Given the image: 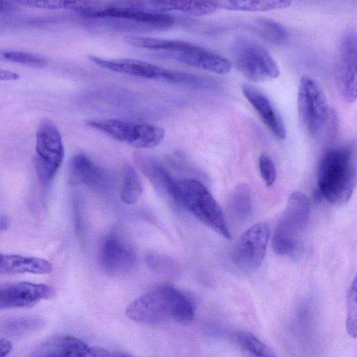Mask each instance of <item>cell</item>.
<instances>
[{
	"label": "cell",
	"mask_w": 357,
	"mask_h": 357,
	"mask_svg": "<svg viewBox=\"0 0 357 357\" xmlns=\"http://www.w3.org/2000/svg\"><path fill=\"white\" fill-rule=\"evenodd\" d=\"M69 172L74 181L98 191H105L110 185L108 173L83 153H76L70 158Z\"/></svg>",
	"instance_id": "cell-18"
},
{
	"label": "cell",
	"mask_w": 357,
	"mask_h": 357,
	"mask_svg": "<svg viewBox=\"0 0 357 357\" xmlns=\"http://www.w3.org/2000/svg\"><path fill=\"white\" fill-rule=\"evenodd\" d=\"M356 280L354 279L347 294V331L349 336L356 337L357 333V298Z\"/></svg>",
	"instance_id": "cell-28"
},
{
	"label": "cell",
	"mask_w": 357,
	"mask_h": 357,
	"mask_svg": "<svg viewBox=\"0 0 357 357\" xmlns=\"http://www.w3.org/2000/svg\"><path fill=\"white\" fill-rule=\"evenodd\" d=\"M176 203L221 236L231 238L220 206L200 181L194 178L177 180Z\"/></svg>",
	"instance_id": "cell-5"
},
{
	"label": "cell",
	"mask_w": 357,
	"mask_h": 357,
	"mask_svg": "<svg viewBox=\"0 0 357 357\" xmlns=\"http://www.w3.org/2000/svg\"><path fill=\"white\" fill-rule=\"evenodd\" d=\"M12 343L4 337H0V357L6 356L12 349Z\"/></svg>",
	"instance_id": "cell-31"
},
{
	"label": "cell",
	"mask_w": 357,
	"mask_h": 357,
	"mask_svg": "<svg viewBox=\"0 0 357 357\" xmlns=\"http://www.w3.org/2000/svg\"><path fill=\"white\" fill-rule=\"evenodd\" d=\"M231 209L240 221H244L250 216L252 210L250 190L245 183L238 185L231 197Z\"/></svg>",
	"instance_id": "cell-24"
},
{
	"label": "cell",
	"mask_w": 357,
	"mask_h": 357,
	"mask_svg": "<svg viewBox=\"0 0 357 357\" xmlns=\"http://www.w3.org/2000/svg\"><path fill=\"white\" fill-rule=\"evenodd\" d=\"M297 105L305 130L312 136L319 135L327 126L331 111L321 87L309 76H303L299 81Z\"/></svg>",
	"instance_id": "cell-10"
},
{
	"label": "cell",
	"mask_w": 357,
	"mask_h": 357,
	"mask_svg": "<svg viewBox=\"0 0 357 357\" xmlns=\"http://www.w3.org/2000/svg\"><path fill=\"white\" fill-rule=\"evenodd\" d=\"M7 60L32 67H43L47 64V60L42 56L22 51H10L3 54Z\"/></svg>",
	"instance_id": "cell-29"
},
{
	"label": "cell",
	"mask_w": 357,
	"mask_h": 357,
	"mask_svg": "<svg viewBox=\"0 0 357 357\" xmlns=\"http://www.w3.org/2000/svg\"><path fill=\"white\" fill-rule=\"evenodd\" d=\"M135 6L161 13L162 11H179L194 16L211 14L220 9L219 1H134Z\"/></svg>",
	"instance_id": "cell-20"
},
{
	"label": "cell",
	"mask_w": 357,
	"mask_h": 357,
	"mask_svg": "<svg viewBox=\"0 0 357 357\" xmlns=\"http://www.w3.org/2000/svg\"><path fill=\"white\" fill-rule=\"evenodd\" d=\"M142 183L136 170L130 165L126 166L121 183L120 197L127 204H134L142 194Z\"/></svg>",
	"instance_id": "cell-23"
},
{
	"label": "cell",
	"mask_w": 357,
	"mask_h": 357,
	"mask_svg": "<svg viewBox=\"0 0 357 357\" xmlns=\"http://www.w3.org/2000/svg\"><path fill=\"white\" fill-rule=\"evenodd\" d=\"M259 169L266 186H271L276 179V169L273 160L268 155L263 153L260 155Z\"/></svg>",
	"instance_id": "cell-30"
},
{
	"label": "cell",
	"mask_w": 357,
	"mask_h": 357,
	"mask_svg": "<svg viewBox=\"0 0 357 357\" xmlns=\"http://www.w3.org/2000/svg\"><path fill=\"white\" fill-rule=\"evenodd\" d=\"M134 160L153 187L162 195L176 203L177 180L165 167L153 158L141 152L134 153Z\"/></svg>",
	"instance_id": "cell-19"
},
{
	"label": "cell",
	"mask_w": 357,
	"mask_h": 357,
	"mask_svg": "<svg viewBox=\"0 0 357 357\" xmlns=\"http://www.w3.org/2000/svg\"><path fill=\"white\" fill-rule=\"evenodd\" d=\"M236 339L237 343L252 357H276L268 345L250 333H238Z\"/></svg>",
	"instance_id": "cell-25"
},
{
	"label": "cell",
	"mask_w": 357,
	"mask_h": 357,
	"mask_svg": "<svg viewBox=\"0 0 357 357\" xmlns=\"http://www.w3.org/2000/svg\"><path fill=\"white\" fill-rule=\"evenodd\" d=\"M85 124L115 140L139 149L157 146L165 137L162 127L149 123L116 119H89L85 121Z\"/></svg>",
	"instance_id": "cell-8"
},
{
	"label": "cell",
	"mask_w": 357,
	"mask_h": 357,
	"mask_svg": "<svg viewBox=\"0 0 357 357\" xmlns=\"http://www.w3.org/2000/svg\"><path fill=\"white\" fill-rule=\"evenodd\" d=\"M356 183V163L353 151L337 146L326 151L318 168L317 184L328 202L341 204L351 197Z\"/></svg>",
	"instance_id": "cell-3"
},
{
	"label": "cell",
	"mask_w": 357,
	"mask_h": 357,
	"mask_svg": "<svg viewBox=\"0 0 357 357\" xmlns=\"http://www.w3.org/2000/svg\"><path fill=\"white\" fill-rule=\"evenodd\" d=\"M34 357H39V356H34Z\"/></svg>",
	"instance_id": "cell-36"
},
{
	"label": "cell",
	"mask_w": 357,
	"mask_h": 357,
	"mask_svg": "<svg viewBox=\"0 0 357 357\" xmlns=\"http://www.w3.org/2000/svg\"><path fill=\"white\" fill-rule=\"evenodd\" d=\"M20 78V75L15 72L0 68V80L13 81Z\"/></svg>",
	"instance_id": "cell-32"
},
{
	"label": "cell",
	"mask_w": 357,
	"mask_h": 357,
	"mask_svg": "<svg viewBox=\"0 0 357 357\" xmlns=\"http://www.w3.org/2000/svg\"><path fill=\"white\" fill-rule=\"evenodd\" d=\"M236 68L250 82L261 83L278 78L280 70L268 50L259 42L248 38H237L231 48Z\"/></svg>",
	"instance_id": "cell-7"
},
{
	"label": "cell",
	"mask_w": 357,
	"mask_h": 357,
	"mask_svg": "<svg viewBox=\"0 0 357 357\" xmlns=\"http://www.w3.org/2000/svg\"><path fill=\"white\" fill-rule=\"evenodd\" d=\"M10 225L9 219L5 215L0 216V231L6 230Z\"/></svg>",
	"instance_id": "cell-33"
},
{
	"label": "cell",
	"mask_w": 357,
	"mask_h": 357,
	"mask_svg": "<svg viewBox=\"0 0 357 357\" xmlns=\"http://www.w3.org/2000/svg\"><path fill=\"white\" fill-rule=\"evenodd\" d=\"M52 271L47 260L36 257L0 253V274L32 273L45 275Z\"/></svg>",
	"instance_id": "cell-21"
},
{
	"label": "cell",
	"mask_w": 357,
	"mask_h": 357,
	"mask_svg": "<svg viewBox=\"0 0 357 357\" xmlns=\"http://www.w3.org/2000/svg\"><path fill=\"white\" fill-rule=\"evenodd\" d=\"M7 7V4L5 2L0 1V13L3 12Z\"/></svg>",
	"instance_id": "cell-35"
},
{
	"label": "cell",
	"mask_w": 357,
	"mask_h": 357,
	"mask_svg": "<svg viewBox=\"0 0 357 357\" xmlns=\"http://www.w3.org/2000/svg\"><path fill=\"white\" fill-rule=\"evenodd\" d=\"M241 91L272 134L279 139H285L287 136L285 125L270 99L252 84H242Z\"/></svg>",
	"instance_id": "cell-17"
},
{
	"label": "cell",
	"mask_w": 357,
	"mask_h": 357,
	"mask_svg": "<svg viewBox=\"0 0 357 357\" xmlns=\"http://www.w3.org/2000/svg\"><path fill=\"white\" fill-rule=\"evenodd\" d=\"M91 61L102 68L137 77L188 85L197 88H212L213 81L190 73L167 69L155 64L130 58L105 59L89 55Z\"/></svg>",
	"instance_id": "cell-4"
},
{
	"label": "cell",
	"mask_w": 357,
	"mask_h": 357,
	"mask_svg": "<svg viewBox=\"0 0 357 357\" xmlns=\"http://www.w3.org/2000/svg\"><path fill=\"white\" fill-rule=\"evenodd\" d=\"M132 321L146 324L173 321L190 323L195 317L193 304L181 291L162 285L139 296L126 310Z\"/></svg>",
	"instance_id": "cell-1"
},
{
	"label": "cell",
	"mask_w": 357,
	"mask_h": 357,
	"mask_svg": "<svg viewBox=\"0 0 357 357\" xmlns=\"http://www.w3.org/2000/svg\"><path fill=\"white\" fill-rule=\"evenodd\" d=\"M98 261L105 272L119 275L132 268L136 256L132 248L121 238L115 234H109L100 243Z\"/></svg>",
	"instance_id": "cell-15"
},
{
	"label": "cell",
	"mask_w": 357,
	"mask_h": 357,
	"mask_svg": "<svg viewBox=\"0 0 357 357\" xmlns=\"http://www.w3.org/2000/svg\"><path fill=\"white\" fill-rule=\"evenodd\" d=\"M269 237L270 229L266 222L253 225L238 241L232 254L234 263L245 271L257 269L266 255Z\"/></svg>",
	"instance_id": "cell-11"
},
{
	"label": "cell",
	"mask_w": 357,
	"mask_h": 357,
	"mask_svg": "<svg viewBox=\"0 0 357 357\" xmlns=\"http://www.w3.org/2000/svg\"><path fill=\"white\" fill-rule=\"evenodd\" d=\"M64 158L62 137L50 120L42 121L36 135V168L40 182L48 185L55 177Z\"/></svg>",
	"instance_id": "cell-9"
},
{
	"label": "cell",
	"mask_w": 357,
	"mask_h": 357,
	"mask_svg": "<svg viewBox=\"0 0 357 357\" xmlns=\"http://www.w3.org/2000/svg\"><path fill=\"white\" fill-rule=\"evenodd\" d=\"M291 1L271 0V1H252V0H227L219 1L220 8L236 11L264 12L274 10L287 8L291 6Z\"/></svg>",
	"instance_id": "cell-22"
},
{
	"label": "cell",
	"mask_w": 357,
	"mask_h": 357,
	"mask_svg": "<svg viewBox=\"0 0 357 357\" xmlns=\"http://www.w3.org/2000/svg\"><path fill=\"white\" fill-rule=\"evenodd\" d=\"M79 13L85 17L123 19L159 27H168L174 23V19L169 15L142 9L129 2H125L123 5L107 6L93 1Z\"/></svg>",
	"instance_id": "cell-12"
},
{
	"label": "cell",
	"mask_w": 357,
	"mask_h": 357,
	"mask_svg": "<svg viewBox=\"0 0 357 357\" xmlns=\"http://www.w3.org/2000/svg\"><path fill=\"white\" fill-rule=\"evenodd\" d=\"M54 294V289L45 284L0 282V310L29 308Z\"/></svg>",
	"instance_id": "cell-14"
},
{
	"label": "cell",
	"mask_w": 357,
	"mask_h": 357,
	"mask_svg": "<svg viewBox=\"0 0 357 357\" xmlns=\"http://www.w3.org/2000/svg\"><path fill=\"white\" fill-rule=\"evenodd\" d=\"M356 31L349 29L343 34L338 50L337 85L342 98L351 103L356 100Z\"/></svg>",
	"instance_id": "cell-13"
},
{
	"label": "cell",
	"mask_w": 357,
	"mask_h": 357,
	"mask_svg": "<svg viewBox=\"0 0 357 357\" xmlns=\"http://www.w3.org/2000/svg\"><path fill=\"white\" fill-rule=\"evenodd\" d=\"M255 24L259 33L270 41L281 44L288 38V31L280 23L268 18H259Z\"/></svg>",
	"instance_id": "cell-27"
},
{
	"label": "cell",
	"mask_w": 357,
	"mask_h": 357,
	"mask_svg": "<svg viewBox=\"0 0 357 357\" xmlns=\"http://www.w3.org/2000/svg\"><path fill=\"white\" fill-rule=\"evenodd\" d=\"M106 357H135V356H133L127 353L116 351V352H113L111 354H108L106 356Z\"/></svg>",
	"instance_id": "cell-34"
},
{
	"label": "cell",
	"mask_w": 357,
	"mask_h": 357,
	"mask_svg": "<svg viewBox=\"0 0 357 357\" xmlns=\"http://www.w3.org/2000/svg\"><path fill=\"white\" fill-rule=\"evenodd\" d=\"M123 39L130 45L158 51L165 58L215 74H228L232 68L231 61L222 55L187 41L133 35Z\"/></svg>",
	"instance_id": "cell-2"
},
{
	"label": "cell",
	"mask_w": 357,
	"mask_h": 357,
	"mask_svg": "<svg viewBox=\"0 0 357 357\" xmlns=\"http://www.w3.org/2000/svg\"><path fill=\"white\" fill-rule=\"evenodd\" d=\"M108 351L102 347L89 346L70 335H61L43 342L34 356L39 357H106Z\"/></svg>",
	"instance_id": "cell-16"
},
{
	"label": "cell",
	"mask_w": 357,
	"mask_h": 357,
	"mask_svg": "<svg viewBox=\"0 0 357 357\" xmlns=\"http://www.w3.org/2000/svg\"><path fill=\"white\" fill-rule=\"evenodd\" d=\"M44 324V321L38 317H21L7 321L3 330L10 335L21 336L38 331Z\"/></svg>",
	"instance_id": "cell-26"
},
{
	"label": "cell",
	"mask_w": 357,
	"mask_h": 357,
	"mask_svg": "<svg viewBox=\"0 0 357 357\" xmlns=\"http://www.w3.org/2000/svg\"><path fill=\"white\" fill-rule=\"evenodd\" d=\"M310 215V202L301 192L291 193L279 219L272 238L274 252L292 256L298 251Z\"/></svg>",
	"instance_id": "cell-6"
}]
</instances>
